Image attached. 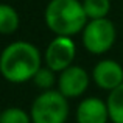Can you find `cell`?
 I'll return each mask as SVG.
<instances>
[{"instance_id": "6da1fadb", "label": "cell", "mask_w": 123, "mask_h": 123, "mask_svg": "<svg viewBox=\"0 0 123 123\" xmlns=\"http://www.w3.org/2000/svg\"><path fill=\"white\" fill-rule=\"evenodd\" d=\"M42 55L34 44L14 41L0 53V75L8 83L22 84L31 81L42 67Z\"/></svg>"}, {"instance_id": "7a4b0ae2", "label": "cell", "mask_w": 123, "mask_h": 123, "mask_svg": "<svg viewBox=\"0 0 123 123\" xmlns=\"http://www.w3.org/2000/svg\"><path fill=\"white\" fill-rule=\"evenodd\" d=\"M87 16L80 0H50L44 11V22L55 36H70L81 33Z\"/></svg>"}, {"instance_id": "3957f363", "label": "cell", "mask_w": 123, "mask_h": 123, "mask_svg": "<svg viewBox=\"0 0 123 123\" xmlns=\"http://www.w3.org/2000/svg\"><path fill=\"white\" fill-rule=\"evenodd\" d=\"M69 111V98L58 89H51L42 90L33 100L30 115L33 123H66Z\"/></svg>"}, {"instance_id": "277c9868", "label": "cell", "mask_w": 123, "mask_h": 123, "mask_svg": "<svg viewBox=\"0 0 123 123\" xmlns=\"http://www.w3.org/2000/svg\"><path fill=\"white\" fill-rule=\"evenodd\" d=\"M117 30L112 20L108 17L87 20L81 31L83 47L92 55H105L115 44Z\"/></svg>"}, {"instance_id": "5b68a950", "label": "cell", "mask_w": 123, "mask_h": 123, "mask_svg": "<svg viewBox=\"0 0 123 123\" xmlns=\"http://www.w3.org/2000/svg\"><path fill=\"white\" fill-rule=\"evenodd\" d=\"M76 56V44L70 36H55L48 42L44 53V62L53 72L59 73L73 64Z\"/></svg>"}, {"instance_id": "8992f818", "label": "cell", "mask_w": 123, "mask_h": 123, "mask_svg": "<svg viewBox=\"0 0 123 123\" xmlns=\"http://www.w3.org/2000/svg\"><path fill=\"white\" fill-rule=\"evenodd\" d=\"M89 81L90 76L87 73V70L81 66L72 64L70 67H67L62 72L58 73L56 89L69 100L78 98V97L86 93L87 87H89Z\"/></svg>"}, {"instance_id": "52a82bcc", "label": "cell", "mask_w": 123, "mask_h": 123, "mask_svg": "<svg viewBox=\"0 0 123 123\" xmlns=\"http://www.w3.org/2000/svg\"><path fill=\"white\" fill-rule=\"evenodd\" d=\"M92 80L97 87L111 92L123 84V67L114 59H101L93 66Z\"/></svg>"}, {"instance_id": "ba28073f", "label": "cell", "mask_w": 123, "mask_h": 123, "mask_svg": "<svg viewBox=\"0 0 123 123\" xmlns=\"http://www.w3.org/2000/svg\"><path fill=\"white\" fill-rule=\"evenodd\" d=\"M109 109L105 100L98 97H86L76 108V123H108Z\"/></svg>"}, {"instance_id": "9c48e42d", "label": "cell", "mask_w": 123, "mask_h": 123, "mask_svg": "<svg viewBox=\"0 0 123 123\" xmlns=\"http://www.w3.org/2000/svg\"><path fill=\"white\" fill-rule=\"evenodd\" d=\"M20 25V17L14 6L0 3V34H12Z\"/></svg>"}, {"instance_id": "30bf717a", "label": "cell", "mask_w": 123, "mask_h": 123, "mask_svg": "<svg viewBox=\"0 0 123 123\" xmlns=\"http://www.w3.org/2000/svg\"><path fill=\"white\" fill-rule=\"evenodd\" d=\"M109 118L112 123H123V84L111 90L106 98Z\"/></svg>"}, {"instance_id": "8fae6325", "label": "cell", "mask_w": 123, "mask_h": 123, "mask_svg": "<svg viewBox=\"0 0 123 123\" xmlns=\"http://www.w3.org/2000/svg\"><path fill=\"white\" fill-rule=\"evenodd\" d=\"M83 6L89 20L103 19L111 11V0H83Z\"/></svg>"}, {"instance_id": "7c38bea8", "label": "cell", "mask_w": 123, "mask_h": 123, "mask_svg": "<svg viewBox=\"0 0 123 123\" xmlns=\"http://www.w3.org/2000/svg\"><path fill=\"white\" fill-rule=\"evenodd\" d=\"M31 81L41 90H51L55 87V84L58 83V76H56V72H53L50 67L42 66L36 72V75L33 76Z\"/></svg>"}, {"instance_id": "4fadbf2b", "label": "cell", "mask_w": 123, "mask_h": 123, "mask_svg": "<svg viewBox=\"0 0 123 123\" xmlns=\"http://www.w3.org/2000/svg\"><path fill=\"white\" fill-rule=\"evenodd\" d=\"M0 123H33L30 112L19 106H9L2 109L0 112Z\"/></svg>"}, {"instance_id": "5bb4252c", "label": "cell", "mask_w": 123, "mask_h": 123, "mask_svg": "<svg viewBox=\"0 0 123 123\" xmlns=\"http://www.w3.org/2000/svg\"><path fill=\"white\" fill-rule=\"evenodd\" d=\"M0 112H2V108H0Z\"/></svg>"}]
</instances>
